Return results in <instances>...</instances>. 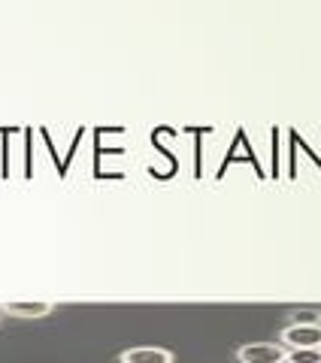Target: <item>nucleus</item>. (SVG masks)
<instances>
[{
    "instance_id": "obj_1",
    "label": "nucleus",
    "mask_w": 321,
    "mask_h": 363,
    "mask_svg": "<svg viewBox=\"0 0 321 363\" xmlns=\"http://www.w3.org/2000/svg\"><path fill=\"white\" fill-rule=\"evenodd\" d=\"M236 357L239 363H285L288 360V348L282 342H249L239 345Z\"/></svg>"
},
{
    "instance_id": "obj_2",
    "label": "nucleus",
    "mask_w": 321,
    "mask_h": 363,
    "mask_svg": "<svg viewBox=\"0 0 321 363\" xmlns=\"http://www.w3.org/2000/svg\"><path fill=\"white\" fill-rule=\"evenodd\" d=\"M282 345L288 351L321 348V324H288L282 330Z\"/></svg>"
},
{
    "instance_id": "obj_3",
    "label": "nucleus",
    "mask_w": 321,
    "mask_h": 363,
    "mask_svg": "<svg viewBox=\"0 0 321 363\" xmlns=\"http://www.w3.org/2000/svg\"><path fill=\"white\" fill-rule=\"evenodd\" d=\"M121 363H173V351L158 345H136L121 351Z\"/></svg>"
},
{
    "instance_id": "obj_4",
    "label": "nucleus",
    "mask_w": 321,
    "mask_h": 363,
    "mask_svg": "<svg viewBox=\"0 0 321 363\" xmlns=\"http://www.w3.org/2000/svg\"><path fill=\"white\" fill-rule=\"evenodd\" d=\"M0 309L13 318H43V315H49L55 306L43 303V300H6V303H0Z\"/></svg>"
},
{
    "instance_id": "obj_5",
    "label": "nucleus",
    "mask_w": 321,
    "mask_h": 363,
    "mask_svg": "<svg viewBox=\"0 0 321 363\" xmlns=\"http://www.w3.org/2000/svg\"><path fill=\"white\" fill-rule=\"evenodd\" d=\"M288 363H321V348H303V351H288Z\"/></svg>"
},
{
    "instance_id": "obj_6",
    "label": "nucleus",
    "mask_w": 321,
    "mask_h": 363,
    "mask_svg": "<svg viewBox=\"0 0 321 363\" xmlns=\"http://www.w3.org/2000/svg\"><path fill=\"white\" fill-rule=\"evenodd\" d=\"M291 324H321V312H312V309H294V312H291Z\"/></svg>"
},
{
    "instance_id": "obj_7",
    "label": "nucleus",
    "mask_w": 321,
    "mask_h": 363,
    "mask_svg": "<svg viewBox=\"0 0 321 363\" xmlns=\"http://www.w3.org/2000/svg\"><path fill=\"white\" fill-rule=\"evenodd\" d=\"M285 363H288V360H285Z\"/></svg>"
}]
</instances>
